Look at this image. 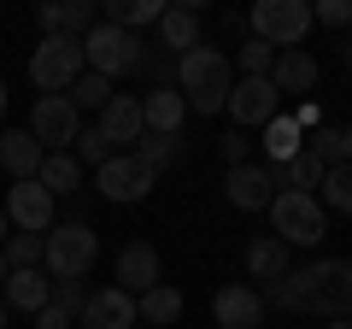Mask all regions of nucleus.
Listing matches in <instances>:
<instances>
[{
  "label": "nucleus",
  "mask_w": 352,
  "mask_h": 329,
  "mask_svg": "<svg viewBox=\"0 0 352 329\" xmlns=\"http://www.w3.org/2000/svg\"><path fill=\"white\" fill-rule=\"evenodd\" d=\"M276 106H282V94H276V83H270V76H241L235 89H229V106H223V112L235 118L241 136H247V129H264V124H270V118H276Z\"/></svg>",
  "instance_id": "10"
},
{
  "label": "nucleus",
  "mask_w": 352,
  "mask_h": 329,
  "mask_svg": "<svg viewBox=\"0 0 352 329\" xmlns=\"http://www.w3.org/2000/svg\"><path fill=\"white\" fill-rule=\"evenodd\" d=\"M0 329H6V300H0Z\"/></svg>",
  "instance_id": "42"
},
{
  "label": "nucleus",
  "mask_w": 352,
  "mask_h": 329,
  "mask_svg": "<svg viewBox=\"0 0 352 329\" xmlns=\"http://www.w3.org/2000/svg\"><path fill=\"white\" fill-rule=\"evenodd\" d=\"M223 159H229V171H235V164H247V136H223Z\"/></svg>",
  "instance_id": "36"
},
{
  "label": "nucleus",
  "mask_w": 352,
  "mask_h": 329,
  "mask_svg": "<svg viewBox=\"0 0 352 329\" xmlns=\"http://www.w3.org/2000/svg\"><path fill=\"white\" fill-rule=\"evenodd\" d=\"M82 59L94 76H129V71H147V47H141V36H129V30L118 24H94L82 36Z\"/></svg>",
  "instance_id": "4"
},
{
  "label": "nucleus",
  "mask_w": 352,
  "mask_h": 329,
  "mask_svg": "<svg viewBox=\"0 0 352 329\" xmlns=\"http://www.w3.org/2000/svg\"><path fill=\"white\" fill-rule=\"evenodd\" d=\"M329 329H352V323H346V317H335V323H329Z\"/></svg>",
  "instance_id": "41"
},
{
  "label": "nucleus",
  "mask_w": 352,
  "mask_h": 329,
  "mask_svg": "<svg viewBox=\"0 0 352 329\" xmlns=\"http://www.w3.org/2000/svg\"><path fill=\"white\" fill-rule=\"evenodd\" d=\"M0 247H6V212H0Z\"/></svg>",
  "instance_id": "39"
},
{
  "label": "nucleus",
  "mask_w": 352,
  "mask_h": 329,
  "mask_svg": "<svg viewBox=\"0 0 352 329\" xmlns=\"http://www.w3.org/2000/svg\"><path fill=\"white\" fill-rule=\"evenodd\" d=\"M317 206L323 212H346L352 217V164H335V171H323V182H317Z\"/></svg>",
  "instance_id": "28"
},
{
  "label": "nucleus",
  "mask_w": 352,
  "mask_h": 329,
  "mask_svg": "<svg viewBox=\"0 0 352 329\" xmlns=\"http://www.w3.org/2000/svg\"><path fill=\"white\" fill-rule=\"evenodd\" d=\"M153 30H159V47H170L182 59V53L200 47V6H164V18Z\"/></svg>",
  "instance_id": "19"
},
{
  "label": "nucleus",
  "mask_w": 352,
  "mask_h": 329,
  "mask_svg": "<svg viewBox=\"0 0 352 329\" xmlns=\"http://www.w3.org/2000/svg\"><path fill=\"white\" fill-rule=\"evenodd\" d=\"M118 288L124 294H147V288H159V253H153L147 241H129L124 253H118Z\"/></svg>",
  "instance_id": "17"
},
{
  "label": "nucleus",
  "mask_w": 352,
  "mask_h": 329,
  "mask_svg": "<svg viewBox=\"0 0 352 329\" xmlns=\"http://www.w3.org/2000/svg\"><path fill=\"white\" fill-rule=\"evenodd\" d=\"M229 89H235V71H229V59L217 47H194L176 59V94L188 100V112H200V118L223 112Z\"/></svg>",
  "instance_id": "2"
},
{
  "label": "nucleus",
  "mask_w": 352,
  "mask_h": 329,
  "mask_svg": "<svg viewBox=\"0 0 352 329\" xmlns=\"http://www.w3.org/2000/svg\"><path fill=\"white\" fill-rule=\"evenodd\" d=\"M94 129L106 136V147H124V141H141V136H147V118H141V100H135V94H112Z\"/></svg>",
  "instance_id": "15"
},
{
  "label": "nucleus",
  "mask_w": 352,
  "mask_h": 329,
  "mask_svg": "<svg viewBox=\"0 0 352 329\" xmlns=\"http://www.w3.org/2000/svg\"><path fill=\"white\" fill-rule=\"evenodd\" d=\"M41 189L53 194V200H59V194H71L76 182H82V164H76V153H47V159H41Z\"/></svg>",
  "instance_id": "26"
},
{
  "label": "nucleus",
  "mask_w": 352,
  "mask_h": 329,
  "mask_svg": "<svg viewBox=\"0 0 352 329\" xmlns=\"http://www.w3.org/2000/svg\"><path fill=\"white\" fill-rule=\"evenodd\" d=\"M247 30H252V41L288 53V47H300L305 30H311V6H305V0H258L247 12Z\"/></svg>",
  "instance_id": "5"
},
{
  "label": "nucleus",
  "mask_w": 352,
  "mask_h": 329,
  "mask_svg": "<svg viewBox=\"0 0 352 329\" xmlns=\"http://www.w3.org/2000/svg\"><path fill=\"white\" fill-rule=\"evenodd\" d=\"M270 300L282 312H317L335 323L352 312V259H317L305 270H288L282 282H270Z\"/></svg>",
  "instance_id": "1"
},
{
  "label": "nucleus",
  "mask_w": 352,
  "mask_h": 329,
  "mask_svg": "<svg viewBox=\"0 0 352 329\" xmlns=\"http://www.w3.org/2000/svg\"><path fill=\"white\" fill-rule=\"evenodd\" d=\"M41 159H47V147H41L30 129L0 136V171H6L12 182H36V177H41Z\"/></svg>",
  "instance_id": "16"
},
{
  "label": "nucleus",
  "mask_w": 352,
  "mask_h": 329,
  "mask_svg": "<svg viewBox=\"0 0 352 329\" xmlns=\"http://www.w3.org/2000/svg\"><path fill=\"white\" fill-rule=\"evenodd\" d=\"M106 159H112L106 136H100V129H82V136H76V164H94V171H100Z\"/></svg>",
  "instance_id": "32"
},
{
  "label": "nucleus",
  "mask_w": 352,
  "mask_h": 329,
  "mask_svg": "<svg viewBox=\"0 0 352 329\" xmlns=\"http://www.w3.org/2000/svg\"><path fill=\"white\" fill-rule=\"evenodd\" d=\"M82 329H135V294H124V288H88Z\"/></svg>",
  "instance_id": "13"
},
{
  "label": "nucleus",
  "mask_w": 352,
  "mask_h": 329,
  "mask_svg": "<svg viewBox=\"0 0 352 329\" xmlns=\"http://www.w3.org/2000/svg\"><path fill=\"white\" fill-rule=\"evenodd\" d=\"M100 177V194L106 200H118V206H129V200H141V194H153V182H159V171H153L141 153H112V159L94 171Z\"/></svg>",
  "instance_id": "9"
},
{
  "label": "nucleus",
  "mask_w": 352,
  "mask_h": 329,
  "mask_svg": "<svg viewBox=\"0 0 352 329\" xmlns=\"http://www.w3.org/2000/svg\"><path fill=\"white\" fill-rule=\"evenodd\" d=\"M288 270H294V265H288V247H282L276 235H258V241L247 247V277H258V282H282Z\"/></svg>",
  "instance_id": "23"
},
{
  "label": "nucleus",
  "mask_w": 352,
  "mask_h": 329,
  "mask_svg": "<svg viewBox=\"0 0 352 329\" xmlns=\"http://www.w3.org/2000/svg\"><path fill=\"white\" fill-rule=\"evenodd\" d=\"M270 83H276V94H305V89H317V59H311V53H300V47L276 53Z\"/></svg>",
  "instance_id": "22"
},
{
  "label": "nucleus",
  "mask_w": 352,
  "mask_h": 329,
  "mask_svg": "<svg viewBox=\"0 0 352 329\" xmlns=\"http://www.w3.org/2000/svg\"><path fill=\"white\" fill-rule=\"evenodd\" d=\"M36 329H71V317H65L59 306H41V312H36Z\"/></svg>",
  "instance_id": "37"
},
{
  "label": "nucleus",
  "mask_w": 352,
  "mask_h": 329,
  "mask_svg": "<svg viewBox=\"0 0 352 329\" xmlns=\"http://www.w3.org/2000/svg\"><path fill=\"white\" fill-rule=\"evenodd\" d=\"M270 224H276L282 247H317L329 229V212L317 206V194H276L270 200Z\"/></svg>",
  "instance_id": "7"
},
{
  "label": "nucleus",
  "mask_w": 352,
  "mask_h": 329,
  "mask_svg": "<svg viewBox=\"0 0 352 329\" xmlns=\"http://www.w3.org/2000/svg\"><path fill=\"white\" fill-rule=\"evenodd\" d=\"M159 18H164V0H106L100 24H118V30L135 36L141 24H159Z\"/></svg>",
  "instance_id": "24"
},
{
  "label": "nucleus",
  "mask_w": 352,
  "mask_h": 329,
  "mask_svg": "<svg viewBox=\"0 0 352 329\" xmlns=\"http://www.w3.org/2000/svg\"><path fill=\"white\" fill-rule=\"evenodd\" d=\"M6 312H41L53 300V277L47 270H6Z\"/></svg>",
  "instance_id": "20"
},
{
  "label": "nucleus",
  "mask_w": 352,
  "mask_h": 329,
  "mask_svg": "<svg viewBox=\"0 0 352 329\" xmlns=\"http://www.w3.org/2000/svg\"><path fill=\"white\" fill-rule=\"evenodd\" d=\"M30 136H36L47 153H71V141L82 136V112H76L65 94H41L36 112H30Z\"/></svg>",
  "instance_id": "8"
},
{
  "label": "nucleus",
  "mask_w": 352,
  "mask_h": 329,
  "mask_svg": "<svg viewBox=\"0 0 352 329\" xmlns=\"http://www.w3.org/2000/svg\"><path fill=\"white\" fill-rule=\"evenodd\" d=\"M340 153H346V164H352V129H340Z\"/></svg>",
  "instance_id": "38"
},
{
  "label": "nucleus",
  "mask_w": 352,
  "mask_h": 329,
  "mask_svg": "<svg viewBox=\"0 0 352 329\" xmlns=\"http://www.w3.org/2000/svg\"><path fill=\"white\" fill-rule=\"evenodd\" d=\"M346 65H352V47H346Z\"/></svg>",
  "instance_id": "44"
},
{
  "label": "nucleus",
  "mask_w": 352,
  "mask_h": 329,
  "mask_svg": "<svg viewBox=\"0 0 352 329\" xmlns=\"http://www.w3.org/2000/svg\"><path fill=\"white\" fill-rule=\"evenodd\" d=\"M94 24H100V12H94L88 0H53V6H41V30H47V36H71V41H82Z\"/></svg>",
  "instance_id": "18"
},
{
  "label": "nucleus",
  "mask_w": 352,
  "mask_h": 329,
  "mask_svg": "<svg viewBox=\"0 0 352 329\" xmlns=\"http://www.w3.org/2000/svg\"><path fill=\"white\" fill-rule=\"evenodd\" d=\"M0 282H6V253H0Z\"/></svg>",
  "instance_id": "43"
},
{
  "label": "nucleus",
  "mask_w": 352,
  "mask_h": 329,
  "mask_svg": "<svg viewBox=\"0 0 352 329\" xmlns=\"http://www.w3.org/2000/svg\"><path fill=\"white\" fill-rule=\"evenodd\" d=\"M65 100L76 106V112H106V100H112V83H106V76H94V71H82L71 83V94H65Z\"/></svg>",
  "instance_id": "29"
},
{
  "label": "nucleus",
  "mask_w": 352,
  "mask_h": 329,
  "mask_svg": "<svg viewBox=\"0 0 352 329\" xmlns=\"http://www.w3.org/2000/svg\"><path fill=\"white\" fill-rule=\"evenodd\" d=\"M82 71H88L82 41H71V36H41V47L30 53V83L41 94H71V83Z\"/></svg>",
  "instance_id": "6"
},
{
  "label": "nucleus",
  "mask_w": 352,
  "mask_h": 329,
  "mask_svg": "<svg viewBox=\"0 0 352 329\" xmlns=\"http://www.w3.org/2000/svg\"><path fill=\"white\" fill-rule=\"evenodd\" d=\"M0 212H6V224H18V235H47L53 229V194L41 182H12Z\"/></svg>",
  "instance_id": "11"
},
{
  "label": "nucleus",
  "mask_w": 352,
  "mask_h": 329,
  "mask_svg": "<svg viewBox=\"0 0 352 329\" xmlns=\"http://www.w3.org/2000/svg\"><path fill=\"white\" fill-rule=\"evenodd\" d=\"M94 259H100V241L88 224H53L41 235V270L53 282H82L94 270Z\"/></svg>",
  "instance_id": "3"
},
{
  "label": "nucleus",
  "mask_w": 352,
  "mask_h": 329,
  "mask_svg": "<svg viewBox=\"0 0 352 329\" xmlns=\"http://www.w3.org/2000/svg\"><path fill=\"white\" fill-rule=\"evenodd\" d=\"M47 306H59L65 317H82V306H88V288L82 282H53V300Z\"/></svg>",
  "instance_id": "34"
},
{
  "label": "nucleus",
  "mask_w": 352,
  "mask_h": 329,
  "mask_svg": "<svg viewBox=\"0 0 352 329\" xmlns=\"http://www.w3.org/2000/svg\"><path fill=\"white\" fill-rule=\"evenodd\" d=\"M311 24L346 30V24H352V0H317V6H311Z\"/></svg>",
  "instance_id": "35"
},
{
  "label": "nucleus",
  "mask_w": 352,
  "mask_h": 329,
  "mask_svg": "<svg viewBox=\"0 0 352 329\" xmlns=\"http://www.w3.org/2000/svg\"><path fill=\"white\" fill-rule=\"evenodd\" d=\"M141 118H147V136H182V124H188V100L176 89H153L147 100H141Z\"/></svg>",
  "instance_id": "21"
},
{
  "label": "nucleus",
  "mask_w": 352,
  "mask_h": 329,
  "mask_svg": "<svg viewBox=\"0 0 352 329\" xmlns=\"http://www.w3.org/2000/svg\"><path fill=\"white\" fill-rule=\"evenodd\" d=\"M212 317H217V329H258L264 323V294L252 282H229V288H217Z\"/></svg>",
  "instance_id": "12"
},
{
  "label": "nucleus",
  "mask_w": 352,
  "mask_h": 329,
  "mask_svg": "<svg viewBox=\"0 0 352 329\" xmlns=\"http://www.w3.org/2000/svg\"><path fill=\"white\" fill-rule=\"evenodd\" d=\"M135 153L153 164V171H159V164H170L176 153H182V136H141V141H135Z\"/></svg>",
  "instance_id": "31"
},
{
  "label": "nucleus",
  "mask_w": 352,
  "mask_h": 329,
  "mask_svg": "<svg viewBox=\"0 0 352 329\" xmlns=\"http://www.w3.org/2000/svg\"><path fill=\"white\" fill-rule=\"evenodd\" d=\"M0 253H6V270H41V235H12Z\"/></svg>",
  "instance_id": "30"
},
{
  "label": "nucleus",
  "mask_w": 352,
  "mask_h": 329,
  "mask_svg": "<svg viewBox=\"0 0 352 329\" xmlns=\"http://www.w3.org/2000/svg\"><path fill=\"white\" fill-rule=\"evenodd\" d=\"M223 194H229V206H241V212H270V200H276L264 164H235V171L223 177Z\"/></svg>",
  "instance_id": "14"
},
{
  "label": "nucleus",
  "mask_w": 352,
  "mask_h": 329,
  "mask_svg": "<svg viewBox=\"0 0 352 329\" xmlns=\"http://www.w3.org/2000/svg\"><path fill=\"white\" fill-rule=\"evenodd\" d=\"M135 317H147V323H176V317H182V294H176L170 282H159V288H147L135 300Z\"/></svg>",
  "instance_id": "27"
},
{
  "label": "nucleus",
  "mask_w": 352,
  "mask_h": 329,
  "mask_svg": "<svg viewBox=\"0 0 352 329\" xmlns=\"http://www.w3.org/2000/svg\"><path fill=\"white\" fill-rule=\"evenodd\" d=\"M264 153H270V164H288L294 153H305V129L276 112L270 124H264Z\"/></svg>",
  "instance_id": "25"
},
{
  "label": "nucleus",
  "mask_w": 352,
  "mask_h": 329,
  "mask_svg": "<svg viewBox=\"0 0 352 329\" xmlns=\"http://www.w3.org/2000/svg\"><path fill=\"white\" fill-rule=\"evenodd\" d=\"M270 65H276V47H264V41L247 36V47H241V71H247V76H270Z\"/></svg>",
  "instance_id": "33"
},
{
  "label": "nucleus",
  "mask_w": 352,
  "mask_h": 329,
  "mask_svg": "<svg viewBox=\"0 0 352 329\" xmlns=\"http://www.w3.org/2000/svg\"><path fill=\"white\" fill-rule=\"evenodd\" d=\"M0 118H6V83H0Z\"/></svg>",
  "instance_id": "40"
}]
</instances>
